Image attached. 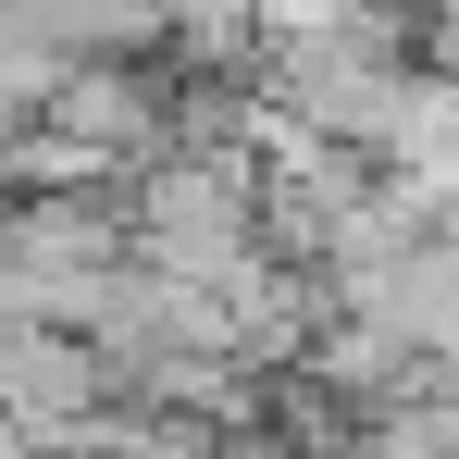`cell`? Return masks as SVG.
Wrapping results in <instances>:
<instances>
[{
  "label": "cell",
  "mask_w": 459,
  "mask_h": 459,
  "mask_svg": "<svg viewBox=\"0 0 459 459\" xmlns=\"http://www.w3.org/2000/svg\"><path fill=\"white\" fill-rule=\"evenodd\" d=\"M261 112L310 137V150H348V161H385L410 87H422V50H410V13H373L348 0L335 25H299V38H261Z\"/></svg>",
  "instance_id": "1"
}]
</instances>
